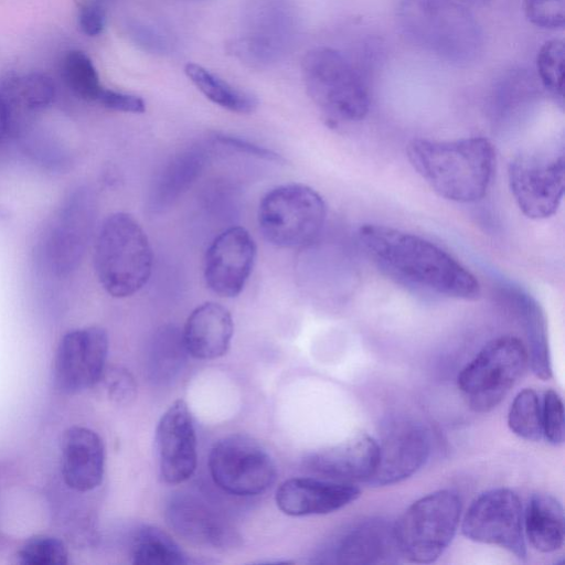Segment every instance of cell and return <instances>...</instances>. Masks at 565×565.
I'll return each instance as SVG.
<instances>
[{
	"mask_svg": "<svg viewBox=\"0 0 565 565\" xmlns=\"http://www.w3.org/2000/svg\"><path fill=\"white\" fill-rule=\"evenodd\" d=\"M364 255L388 279L416 291L475 300L476 276L436 244L394 227L364 224L358 231Z\"/></svg>",
	"mask_w": 565,
	"mask_h": 565,
	"instance_id": "obj_1",
	"label": "cell"
},
{
	"mask_svg": "<svg viewBox=\"0 0 565 565\" xmlns=\"http://www.w3.org/2000/svg\"><path fill=\"white\" fill-rule=\"evenodd\" d=\"M407 158L441 198L457 203H473L487 194L495 170V150L482 137L451 141L414 139Z\"/></svg>",
	"mask_w": 565,
	"mask_h": 565,
	"instance_id": "obj_2",
	"label": "cell"
},
{
	"mask_svg": "<svg viewBox=\"0 0 565 565\" xmlns=\"http://www.w3.org/2000/svg\"><path fill=\"white\" fill-rule=\"evenodd\" d=\"M397 18L417 46L456 64H467L482 45L480 26L457 0H402Z\"/></svg>",
	"mask_w": 565,
	"mask_h": 565,
	"instance_id": "obj_3",
	"label": "cell"
},
{
	"mask_svg": "<svg viewBox=\"0 0 565 565\" xmlns=\"http://www.w3.org/2000/svg\"><path fill=\"white\" fill-rule=\"evenodd\" d=\"M153 255L137 220L125 212L110 214L97 233L94 267L104 290L115 298L138 292L149 280Z\"/></svg>",
	"mask_w": 565,
	"mask_h": 565,
	"instance_id": "obj_4",
	"label": "cell"
},
{
	"mask_svg": "<svg viewBox=\"0 0 565 565\" xmlns=\"http://www.w3.org/2000/svg\"><path fill=\"white\" fill-rule=\"evenodd\" d=\"M301 73L309 97L330 121L354 122L367 115L366 83L338 50L319 46L308 51Z\"/></svg>",
	"mask_w": 565,
	"mask_h": 565,
	"instance_id": "obj_5",
	"label": "cell"
},
{
	"mask_svg": "<svg viewBox=\"0 0 565 565\" xmlns=\"http://www.w3.org/2000/svg\"><path fill=\"white\" fill-rule=\"evenodd\" d=\"M327 216L323 198L302 183H285L265 193L258 206L264 238L280 248H298L313 242Z\"/></svg>",
	"mask_w": 565,
	"mask_h": 565,
	"instance_id": "obj_6",
	"label": "cell"
},
{
	"mask_svg": "<svg viewBox=\"0 0 565 565\" xmlns=\"http://www.w3.org/2000/svg\"><path fill=\"white\" fill-rule=\"evenodd\" d=\"M460 513V498L451 490L415 501L394 524L399 556L412 563L435 562L454 539Z\"/></svg>",
	"mask_w": 565,
	"mask_h": 565,
	"instance_id": "obj_7",
	"label": "cell"
},
{
	"mask_svg": "<svg viewBox=\"0 0 565 565\" xmlns=\"http://www.w3.org/2000/svg\"><path fill=\"white\" fill-rule=\"evenodd\" d=\"M527 363V351L520 339L499 337L461 370L458 387L472 411L487 413L505 397Z\"/></svg>",
	"mask_w": 565,
	"mask_h": 565,
	"instance_id": "obj_8",
	"label": "cell"
},
{
	"mask_svg": "<svg viewBox=\"0 0 565 565\" xmlns=\"http://www.w3.org/2000/svg\"><path fill=\"white\" fill-rule=\"evenodd\" d=\"M96 215L92 191H73L49 223L40 245L44 265L56 276H66L81 264L90 239Z\"/></svg>",
	"mask_w": 565,
	"mask_h": 565,
	"instance_id": "obj_9",
	"label": "cell"
},
{
	"mask_svg": "<svg viewBox=\"0 0 565 565\" xmlns=\"http://www.w3.org/2000/svg\"><path fill=\"white\" fill-rule=\"evenodd\" d=\"M209 469L223 491L252 497L265 492L276 479V466L268 451L249 436H226L213 446Z\"/></svg>",
	"mask_w": 565,
	"mask_h": 565,
	"instance_id": "obj_10",
	"label": "cell"
},
{
	"mask_svg": "<svg viewBox=\"0 0 565 565\" xmlns=\"http://www.w3.org/2000/svg\"><path fill=\"white\" fill-rule=\"evenodd\" d=\"M508 180L511 193L526 217H551L558 210L564 194V154L520 153L509 163Z\"/></svg>",
	"mask_w": 565,
	"mask_h": 565,
	"instance_id": "obj_11",
	"label": "cell"
},
{
	"mask_svg": "<svg viewBox=\"0 0 565 565\" xmlns=\"http://www.w3.org/2000/svg\"><path fill=\"white\" fill-rule=\"evenodd\" d=\"M461 531L471 541L501 546L522 559L526 556L522 504L511 489L495 488L476 498Z\"/></svg>",
	"mask_w": 565,
	"mask_h": 565,
	"instance_id": "obj_12",
	"label": "cell"
},
{
	"mask_svg": "<svg viewBox=\"0 0 565 565\" xmlns=\"http://www.w3.org/2000/svg\"><path fill=\"white\" fill-rule=\"evenodd\" d=\"M108 354V335L100 327L68 331L61 339L53 363V383L63 394L82 392L100 381Z\"/></svg>",
	"mask_w": 565,
	"mask_h": 565,
	"instance_id": "obj_13",
	"label": "cell"
},
{
	"mask_svg": "<svg viewBox=\"0 0 565 565\" xmlns=\"http://www.w3.org/2000/svg\"><path fill=\"white\" fill-rule=\"evenodd\" d=\"M256 244L242 226L222 231L206 249L203 275L206 286L225 298L238 296L254 267Z\"/></svg>",
	"mask_w": 565,
	"mask_h": 565,
	"instance_id": "obj_14",
	"label": "cell"
},
{
	"mask_svg": "<svg viewBox=\"0 0 565 565\" xmlns=\"http://www.w3.org/2000/svg\"><path fill=\"white\" fill-rule=\"evenodd\" d=\"M430 438L423 425L402 419L392 423L377 443V459L366 483L384 487L414 475L427 460Z\"/></svg>",
	"mask_w": 565,
	"mask_h": 565,
	"instance_id": "obj_15",
	"label": "cell"
},
{
	"mask_svg": "<svg viewBox=\"0 0 565 565\" xmlns=\"http://www.w3.org/2000/svg\"><path fill=\"white\" fill-rule=\"evenodd\" d=\"M154 443L160 476L167 483H182L194 473L196 435L190 409L183 399L175 401L162 414Z\"/></svg>",
	"mask_w": 565,
	"mask_h": 565,
	"instance_id": "obj_16",
	"label": "cell"
},
{
	"mask_svg": "<svg viewBox=\"0 0 565 565\" xmlns=\"http://www.w3.org/2000/svg\"><path fill=\"white\" fill-rule=\"evenodd\" d=\"M166 518L178 535L196 545L230 547L239 539L222 514L192 494L172 497L167 504Z\"/></svg>",
	"mask_w": 565,
	"mask_h": 565,
	"instance_id": "obj_17",
	"label": "cell"
},
{
	"mask_svg": "<svg viewBox=\"0 0 565 565\" xmlns=\"http://www.w3.org/2000/svg\"><path fill=\"white\" fill-rule=\"evenodd\" d=\"M322 556V562L339 564L395 563L399 553L394 524L383 519L363 520L338 536Z\"/></svg>",
	"mask_w": 565,
	"mask_h": 565,
	"instance_id": "obj_18",
	"label": "cell"
},
{
	"mask_svg": "<svg viewBox=\"0 0 565 565\" xmlns=\"http://www.w3.org/2000/svg\"><path fill=\"white\" fill-rule=\"evenodd\" d=\"M361 491L353 483L318 477L291 478L276 491V504L287 515L306 516L334 512L356 500Z\"/></svg>",
	"mask_w": 565,
	"mask_h": 565,
	"instance_id": "obj_19",
	"label": "cell"
},
{
	"mask_svg": "<svg viewBox=\"0 0 565 565\" xmlns=\"http://www.w3.org/2000/svg\"><path fill=\"white\" fill-rule=\"evenodd\" d=\"M377 459V441L358 434L332 448L315 452L305 459V469L313 477L352 483L367 481Z\"/></svg>",
	"mask_w": 565,
	"mask_h": 565,
	"instance_id": "obj_20",
	"label": "cell"
},
{
	"mask_svg": "<svg viewBox=\"0 0 565 565\" xmlns=\"http://www.w3.org/2000/svg\"><path fill=\"white\" fill-rule=\"evenodd\" d=\"M105 448L94 430L67 428L61 440V472L66 486L79 492L97 488L104 477Z\"/></svg>",
	"mask_w": 565,
	"mask_h": 565,
	"instance_id": "obj_21",
	"label": "cell"
},
{
	"mask_svg": "<svg viewBox=\"0 0 565 565\" xmlns=\"http://www.w3.org/2000/svg\"><path fill=\"white\" fill-rule=\"evenodd\" d=\"M233 332L230 311L217 302L207 301L190 313L182 338L189 355L199 360H214L227 352Z\"/></svg>",
	"mask_w": 565,
	"mask_h": 565,
	"instance_id": "obj_22",
	"label": "cell"
},
{
	"mask_svg": "<svg viewBox=\"0 0 565 565\" xmlns=\"http://www.w3.org/2000/svg\"><path fill=\"white\" fill-rule=\"evenodd\" d=\"M209 159L199 145L184 149L167 162L150 188L148 206L159 213L171 206L201 175Z\"/></svg>",
	"mask_w": 565,
	"mask_h": 565,
	"instance_id": "obj_23",
	"label": "cell"
},
{
	"mask_svg": "<svg viewBox=\"0 0 565 565\" xmlns=\"http://www.w3.org/2000/svg\"><path fill=\"white\" fill-rule=\"evenodd\" d=\"M524 534L540 552L550 553L562 547L565 536L562 503L551 494H533L524 514Z\"/></svg>",
	"mask_w": 565,
	"mask_h": 565,
	"instance_id": "obj_24",
	"label": "cell"
},
{
	"mask_svg": "<svg viewBox=\"0 0 565 565\" xmlns=\"http://www.w3.org/2000/svg\"><path fill=\"white\" fill-rule=\"evenodd\" d=\"M184 72L207 99L224 109L237 114H250L258 106L255 95L233 86L202 65L188 63Z\"/></svg>",
	"mask_w": 565,
	"mask_h": 565,
	"instance_id": "obj_25",
	"label": "cell"
},
{
	"mask_svg": "<svg viewBox=\"0 0 565 565\" xmlns=\"http://www.w3.org/2000/svg\"><path fill=\"white\" fill-rule=\"evenodd\" d=\"M188 351L182 330L164 326L153 335L150 343L148 370L156 382L172 380L182 369Z\"/></svg>",
	"mask_w": 565,
	"mask_h": 565,
	"instance_id": "obj_26",
	"label": "cell"
},
{
	"mask_svg": "<svg viewBox=\"0 0 565 565\" xmlns=\"http://www.w3.org/2000/svg\"><path fill=\"white\" fill-rule=\"evenodd\" d=\"M131 562L137 565H180L189 563L181 547L162 530L146 525L131 542Z\"/></svg>",
	"mask_w": 565,
	"mask_h": 565,
	"instance_id": "obj_27",
	"label": "cell"
},
{
	"mask_svg": "<svg viewBox=\"0 0 565 565\" xmlns=\"http://www.w3.org/2000/svg\"><path fill=\"white\" fill-rule=\"evenodd\" d=\"M519 312L527 339V359L532 372L541 380L552 377V363L544 316L536 303L521 301Z\"/></svg>",
	"mask_w": 565,
	"mask_h": 565,
	"instance_id": "obj_28",
	"label": "cell"
},
{
	"mask_svg": "<svg viewBox=\"0 0 565 565\" xmlns=\"http://www.w3.org/2000/svg\"><path fill=\"white\" fill-rule=\"evenodd\" d=\"M61 76L75 96L87 102H97L104 89L93 61L79 50L65 53L61 62Z\"/></svg>",
	"mask_w": 565,
	"mask_h": 565,
	"instance_id": "obj_29",
	"label": "cell"
},
{
	"mask_svg": "<svg viewBox=\"0 0 565 565\" xmlns=\"http://www.w3.org/2000/svg\"><path fill=\"white\" fill-rule=\"evenodd\" d=\"M32 115L17 86L15 76L0 78V142H7L19 137L31 124Z\"/></svg>",
	"mask_w": 565,
	"mask_h": 565,
	"instance_id": "obj_30",
	"label": "cell"
},
{
	"mask_svg": "<svg viewBox=\"0 0 565 565\" xmlns=\"http://www.w3.org/2000/svg\"><path fill=\"white\" fill-rule=\"evenodd\" d=\"M508 425L525 440L539 441L543 437L541 403L534 390L525 388L518 393L509 408Z\"/></svg>",
	"mask_w": 565,
	"mask_h": 565,
	"instance_id": "obj_31",
	"label": "cell"
},
{
	"mask_svg": "<svg viewBox=\"0 0 565 565\" xmlns=\"http://www.w3.org/2000/svg\"><path fill=\"white\" fill-rule=\"evenodd\" d=\"M17 561L22 565H65L68 563V552L61 540L35 535L19 548Z\"/></svg>",
	"mask_w": 565,
	"mask_h": 565,
	"instance_id": "obj_32",
	"label": "cell"
},
{
	"mask_svg": "<svg viewBox=\"0 0 565 565\" xmlns=\"http://www.w3.org/2000/svg\"><path fill=\"white\" fill-rule=\"evenodd\" d=\"M15 86L29 111L36 116L49 108L55 99L53 79L41 72L15 76Z\"/></svg>",
	"mask_w": 565,
	"mask_h": 565,
	"instance_id": "obj_33",
	"label": "cell"
},
{
	"mask_svg": "<svg viewBox=\"0 0 565 565\" xmlns=\"http://www.w3.org/2000/svg\"><path fill=\"white\" fill-rule=\"evenodd\" d=\"M564 43L553 39L545 42L537 54L536 65L543 85L555 96H563Z\"/></svg>",
	"mask_w": 565,
	"mask_h": 565,
	"instance_id": "obj_34",
	"label": "cell"
},
{
	"mask_svg": "<svg viewBox=\"0 0 565 565\" xmlns=\"http://www.w3.org/2000/svg\"><path fill=\"white\" fill-rule=\"evenodd\" d=\"M541 415L543 437L552 445H562L565 435L564 406L555 391L544 393Z\"/></svg>",
	"mask_w": 565,
	"mask_h": 565,
	"instance_id": "obj_35",
	"label": "cell"
},
{
	"mask_svg": "<svg viewBox=\"0 0 565 565\" xmlns=\"http://www.w3.org/2000/svg\"><path fill=\"white\" fill-rule=\"evenodd\" d=\"M524 12L536 26L562 28L565 21V0H524Z\"/></svg>",
	"mask_w": 565,
	"mask_h": 565,
	"instance_id": "obj_36",
	"label": "cell"
},
{
	"mask_svg": "<svg viewBox=\"0 0 565 565\" xmlns=\"http://www.w3.org/2000/svg\"><path fill=\"white\" fill-rule=\"evenodd\" d=\"M106 24L104 8L94 0H83L78 4L77 25L79 31L87 36L99 35Z\"/></svg>",
	"mask_w": 565,
	"mask_h": 565,
	"instance_id": "obj_37",
	"label": "cell"
},
{
	"mask_svg": "<svg viewBox=\"0 0 565 565\" xmlns=\"http://www.w3.org/2000/svg\"><path fill=\"white\" fill-rule=\"evenodd\" d=\"M97 103L105 108L130 114H141L146 110V105L139 96L104 88L97 99Z\"/></svg>",
	"mask_w": 565,
	"mask_h": 565,
	"instance_id": "obj_38",
	"label": "cell"
},
{
	"mask_svg": "<svg viewBox=\"0 0 565 565\" xmlns=\"http://www.w3.org/2000/svg\"><path fill=\"white\" fill-rule=\"evenodd\" d=\"M215 140L232 148L238 152L247 153L249 156L256 157L258 159H264L266 161L281 163L285 162V159L278 154L277 152L255 145L248 140H245L239 137L230 136V135H216Z\"/></svg>",
	"mask_w": 565,
	"mask_h": 565,
	"instance_id": "obj_39",
	"label": "cell"
},
{
	"mask_svg": "<svg viewBox=\"0 0 565 565\" xmlns=\"http://www.w3.org/2000/svg\"><path fill=\"white\" fill-rule=\"evenodd\" d=\"M109 396L119 403H127L135 397L136 384L129 372L113 370L105 379Z\"/></svg>",
	"mask_w": 565,
	"mask_h": 565,
	"instance_id": "obj_40",
	"label": "cell"
},
{
	"mask_svg": "<svg viewBox=\"0 0 565 565\" xmlns=\"http://www.w3.org/2000/svg\"><path fill=\"white\" fill-rule=\"evenodd\" d=\"M137 41L146 49L152 52H162L166 50L167 42L162 34L146 25L137 28Z\"/></svg>",
	"mask_w": 565,
	"mask_h": 565,
	"instance_id": "obj_41",
	"label": "cell"
},
{
	"mask_svg": "<svg viewBox=\"0 0 565 565\" xmlns=\"http://www.w3.org/2000/svg\"><path fill=\"white\" fill-rule=\"evenodd\" d=\"M458 2L462 4H470V6H483L492 0H457Z\"/></svg>",
	"mask_w": 565,
	"mask_h": 565,
	"instance_id": "obj_42",
	"label": "cell"
}]
</instances>
